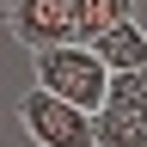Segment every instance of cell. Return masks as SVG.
Segmentation results:
<instances>
[{"label": "cell", "instance_id": "277c9868", "mask_svg": "<svg viewBox=\"0 0 147 147\" xmlns=\"http://www.w3.org/2000/svg\"><path fill=\"white\" fill-rule=\"evenodd\" d=\"M92 129H98V147H147V117H135L110 98L92 110Z\"/></svg>", "mask_w": 147, "mask_h": 147}, {"label": "cell", "instance_id": "7a4b0ae2", "mask_svg": "<svg viewBox=\"0 0 147 147\" xmlns=\"http://www.w3.org/2000/svg\"><path fill=\"white\" fill-rule=\"evenodd\" d=\"M18 129L37 141V147H98V129H92V110L61 98L49 86H31L18 98Z\"/></svg>", "mask_w": 147, "mask_h": 147}, {"label": "cell", "instance_id": "52a82bcc", "mask_svg": "<svg viewBox=\"0 0 147 147\" xmlns=\"http://www.w3.org/2000/svg\"><path fill=\"white\" fill-rule=\"evenodd\" d=\"M110 104L147 117V67H129V74H110Z\"/></svg>", "mask_w": 147, "mask_h": 147}, {"label": "cell", "instance_id": "3957f363", "mask_svg": "<svg viewBox=\"0 0 147 147\" xmlns=\"http://www.w3.org/2000/svg\"><path fill=\"white\" fill-rule=\"evenodd\" d=\"M6 31L37 49H55V43H74L80 37V0H6Z\"/></svg>", "mask_w": 147, "mask_h": 147}, {"label": "cell", "instance_id": "5b68a950", "mask_svg": "<svg viewBox=\"0 0 147 147\" xmlns=\"http://www.w3.org/2000/svg\"><path fill=\"white\" fill-rule=\"evenodd\" d=\"M110 61V74H129V67H147V31L135 25V18H129V25H117V31H104L98 43H92Z\"/></svg>", "mask_w": 147, "mask_h": 147}, {"label": "cell", "instance_id": "8992f818", "mask_svg": "<svg viewBox=\"0 0 147 147\" xmlns=\"http://www.w3.org/2000/svg\"><path fill=\"white\" fill-rule=\"evenodd\" d=\"M135 18V0H80V43H98L104 31H117Z\"/></svg>", "mask_w": 147, "mask_h": 147}, {"label": "cell", "instance_id": "6da1fadb", "mask_svg": "<svg viewBox=\"0 0 147 147\" xmlns=\"http://www.w3.org/2000/svg\"><path fill=\"white\" fill-rule=\"evenodd\" d=\"M37 86H49V92H61V98L74 104H86V110H98L110 98V61L92 43H55V49H37Z\"/></svg>", "mask_w": 147, "mask_h": 147}]
</instances>
